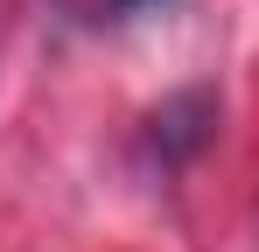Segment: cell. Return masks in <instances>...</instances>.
Masks as SVG:
<instances>
[{
	"label": "cell",
	"mask_w": 259,
	"mask_h": 252,
	"mask_svg": "<svg viewBox=\"0 0 259 252\" xmlns=\"http://www.w3.org/2000/svg\"><path fill=\"white\" fill-rule=\"evenodd\" d=\"M112 7H119V14H140V7H154V0H112Z\"/></svg>",
	"instance_id": "2"
},
{
	"label": "cell",
	"mask_w": 259,
	"mask_h": 252,
	"mask_svg": "<svg viewBox=\"0 0 259 252\" xmlns=\"http://www.w3.org/2000/svg\"><path fill=\"white\" fill-rule=\"evenodd\" d=\"M210 126H217L210 91H182V98H168V105L154 112V140H161L168 154H189V147H203Z\"/></svg>",
	"instance_id": "1"
}]
</instances>
